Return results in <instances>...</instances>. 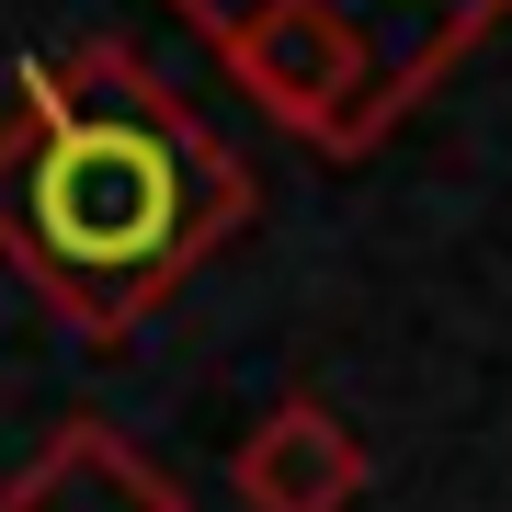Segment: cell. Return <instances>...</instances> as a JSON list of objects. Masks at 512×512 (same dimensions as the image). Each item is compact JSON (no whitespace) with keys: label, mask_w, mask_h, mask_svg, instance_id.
<instances>
[{"label":"cell","mask_w":512,"mask_h":512,"mask_svg":"<svg viewBox=\"0 0 512 512\" xmlns=\"http://www.w3.org/2000/svg\"><path fill=\"white\" fill-rule=\"evenodd\" d=\"M296 148L376 160L512 23V0H171Z\"/></svg>","instance_id":"7a4b0ae2"},{"label":"cell","mask_w":512,"mask_h":512,"mask_svg":"<svg viewBox=\"0 0 512 512\" xmlns=\"http://www.w3.org/2000/svg\"><path fill=\"white\" fill-rule=\"evenodd\" d=\"M365 478H376V456H365V433H353L330 399H274L239 433V456H228V490H239V512H353L365 501Z\"/></svg>","instance_id":"3957f363"},{"label":"cell","mask_w":512,"mask_h":512,"mask_svg":"<svg viewBox=\"0 0 512 512\" xmlns=\"http://www.w3.org/2000/svg\"><path fill=\"white\" fill-rule=\"evenodd\" d=\"M0 512H183V478L148 467L114 421H57V444L0 490Z\"/></svg>","instance_id":"277c9868"},{"label":"cell","mask_w":512,"mask_h":512,"mask_svg":"<svg viewBox=\"0 0 512 512\" xmlns=\"http://www.w3.org/2000/svg\"><path fill=\"white\" fill-rule=\"evenodd\" d=\"M251 205L262 194L239 148L126 46H69L23 69V103L0 126V262L80 342L114 353L251 228Z\"/></svg>","instance_id":"6da1fadb"}]
</instances>
